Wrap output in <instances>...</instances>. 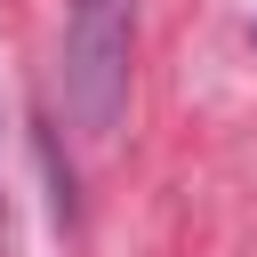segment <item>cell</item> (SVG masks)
Segmentation results:
<instances>
[{
	"instance_id": "cell-1",
	"label": "cell",
	"mask_w": 257,
	"mask_h": 257,
	"mask_svg": "<svg viewBox=\"0 0 257 257\" xmlns=\"http://www.w3.org/2000/svg\"><path fill=\"white\" fill-rule=\"evenodd\" d=\"M137 0H64V112L80 137H112L128 112Z\"/></svg>"
},
{
	"instance_id": "cell-2",
	"label": "cell",
	"mask_w": 257,
	"mask_h": 257,
	"mask_svg": "<svg viewBox=\"0 0 257 257\" xmlns=\"http://www.w3.org/2000/svg\"><path fill=\"white\" fill-rule=\"evenodd\" d=\"M249 40H257V32H249Z\"/></svg>"
}]
</instances>
